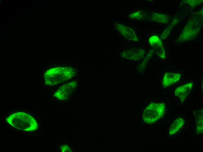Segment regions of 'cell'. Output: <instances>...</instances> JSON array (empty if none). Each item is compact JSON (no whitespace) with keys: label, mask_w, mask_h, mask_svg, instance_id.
<instances>
[{"label":"cell","mask_w":203,"mask_h":152,"mask_svg":"<svg viewBox=\"0 0 203 152\" xmlns=\"http://www.w3.org/2000/svg\"><path fill=\"white\" fill-rule=\"evenodd\" d=\"M68 71L66 68H57L47 71L44 78L46 85L52 86L64 81L68 77Z\"/></svg>","instance_id":"obj_3"},{"label":"cell","mask_w":203,"mask_h":152,"mask_svg":"<svg viewBox=\"0 0 203 152\" xmlns=\"http://www.w3.org/2000/svg\"><path fill=\"white\" fill-rule=\"evenodd\" d=\"M154 20L162 23H166L167 22L168 19L166 15L160 14H155L154 15Z\"/></svg>","instance_id":"obj_11"},{"label":"cell","mask_w":203,"mask_h":152,"mask_svg":"<svg viewBox=\"0 0 203 152\" xmlns=\"http://www.w3.org/2000/svg\"><path fill=\"white\" fill-rule=\"evenodd\" d=\"M115 26L116 29L126 38L133 41L137 40L135 32L131 28L120 24H116Z\"/></svg>","instance_id":"obj_5"},{"label":"cell","mask_w":203,"mask_h":152,"mask_svg":"<svg viewBox=\"0 0 203 152\" xmlns=\"http://www.w3.org/2000/svg\"><path fill=\"white\" fill-rule=\"evenodd\" d=\"M193 86V83L190 82L178 87L175 91V94L183 102L189 94Z\"/></svg>","instance_id":"obj_6"},{"label":"cell","mask_w":203,"mask_h":152,"mask_svg":"<svg viewBox=\"0 0 203 152\" xmlns=\"http://www.w3.org/2000/svg\"><path fill=\"white\" fill-rule=\"evenodd\" d=\"M7 122L13 127L25 132H32L38 128L36 120L26 113L19 112L10 115L6 119Z\"/></svg>","instance_id":"obj_1"},{"label":"cell","mask_w":203,"mask_h":152,"mask_svg":"<svg viewBox=\"0 0 203 152\" xmlns=\"http://www.w3.org/2000/svg\"><path fill=\"white\" fill-rule=\"evenodd\" d=\"M144 50L138 48H134L127 50L123 53L122 57L123 58L132 60H139L144 56Z\"/></svg>","instance_id":"obj_4"},{"label":"cell","mask_w":203,"mask_h":152,"mask_svg":"<svg viewBox=\"0 0 203 152\" xmlns=\"http://www.w3.org/2000/svg\"><path fill=\"white\" fill-rule=\"evenodd\" d=\"M166 111V105L164 103H152L144 110L143 118L148 123L155 122L162 118Z\"/></svg>","instance_id":"obj_2"},{"label":"cell","mask_w":203,"mask_h":152,"mask_svg":"<svg viewBox=\"0 0 203 152\" xmlns=\"http://www.w3.org/2000/svg\"><path fill=\"white\" fill-rule=\"evenodd\" d=\"M184 123V120L181 118L176 119L171 126L169 134L172 135L176 133L182 127Z\"/></svg>","instance_id":"obj_9"},{"label":"cell","mask_w":203,"mask_h":152,"mask_svg":"<svg viewBox=\"0 0 203 152\" xmlns=\"http://www.w3.org/2000/svg\"><path fill=\"white\" fill-rule=\"evenodd\" d=\"M131 18L138 19L142 17V15L140 12H137L131 14L130 15Z\"/></svg>","instance_id":"obj_12"},{"label":"cell","mask_w":203,"mask_h":152,"mask_svg":"<svg viewBox=\"0 0 203 152\" xmlns=\"http://www.w3.org/2000/svg\"><path fill=\"white\" fill-rule=\"evenodd\" d=\"M60 149L62 152H69L71 150L69 146L67 145H64L61 146Z\"/></svg>","instance_id":"obj_13"},{"label":"cell","mask_w":203,"mask_h":152,"mask_svg":"<svg viewBox=\"0 0 203 152\" xmlns=\"http://www.w3.org/2000/svg\"><path fill=\"white\" fill-rule=\"evenodd\" d=\"M180 74L176 73L167 72L164 75L162 84L164 87H168L178 82L180 79Z\"/></svg>","instance_id":"obj_7"},{"label":"cell","mask_w":203,"mask_h":152,"mask_svg":"<svg viewBox=\"0 0 203 152\" xmlns=\"http://www.w3.org/2000/svg\"><path fill=\"white\" fill-rule=\"evenodd\" d=\"M150 44L157 48L156 51L162 49V45L161 41L158 37L153 36L151 37L149 39Z\"/></svg>","instance_id":"obj_10"},{"label":"cell","mask_w":203,"mask_h":152,"mask_svg":"<svg viewBox=\"0 0 203 152\" xmlns=\"http://www.w3.org/2000/svg\"><path fill=\"white\" fill-rule=\"evenodd\" d=\"M195 117L197 125L196 132L202 133L203 132V110L199 109L195 112Z\"/></svg>","instance_id":"obj_8"}]
</instances>
